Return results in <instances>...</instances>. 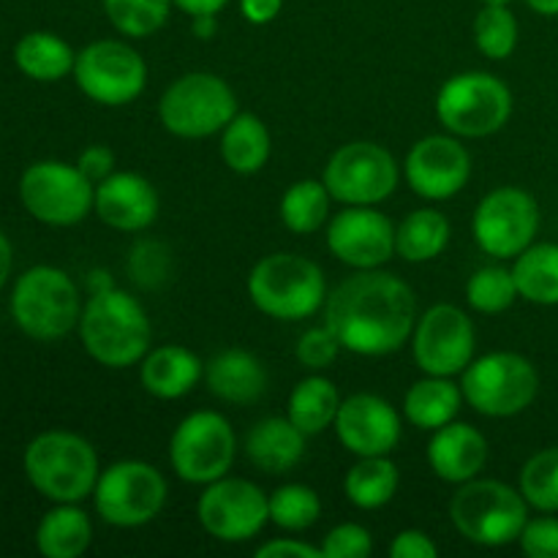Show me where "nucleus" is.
<instances>
[{"mask_svg": "<svg viewBox=\"0 0 558 558\" xmlns=\"http://www.w3.org/2000/svg\"><path fill=\"white\" fill-rule=\"evenodd\" d=\"M325 325L347 352L385 357L412 338L417 298L403 278L390 276L381 267L357 270L327 294Z\"/></svg>", "mask_w": 558, "mask_h": 558, "instance_id": "f257e3e1", "label": "nucleus"}, {"mask_svg": "<svg viewBox=\"0 0 558 558\" xmlns=\"http://www.w3.org/2000/svg\"><path fill=\"white\" fill-rule=\"evenodd\" d=\"M76 330L85 352L104 368H131L150 352V316L140 300L118 287L90 292Z\"/></svg>", "mask_w": 558, "mask_h": 558, "instance_id": "f03ea898", "label": "nucleus"}, {"mask_svg": "<svg viewBox=\"0 0 558 558\" xmlns=\"http://www.w3.org/2000/svg\"><path fill=\"white\" fill-rule=\"evenodd\" d=\"M25 477L44 499L54 505H80L98 483L96 447L71 430H44L22 456Z\"/></svg>", "mask_w": 558, "mask_h": 558, "instance_id": "7ed1b4c3", "label": "nucleus"}, {"mask_svg": "<svg viewBox=\"0 0 558 558\" xmlns=\"http://www.w3.org/2000/svg\"><path fill=\"white\" fill-rule=\"evenodd\" d=\"M248 298L256 311L278 322H300L319 314L327 281L314 259L300 254H267L248 272Z\"/></svg>", "mask_w": 558, "mask_h": 558, "instance_id": "20e7f679", "label": "nucleus"}, {"mask_svg": "<svg viewBox=\"0 0 558 558\" xmlns=\"http://www.w3.org/2000/svg\"><path fill=\"white\" fill-rule=\"evenodd\" d=\"M11 319L33 341L69 336L82 316V298L74 278L52 265H36L16 278L9 298Z\"/></svg>", "mask_w": 558, "mask_h": 558, "instance_id": "39448f33", "label": "nucleus"}, {"mask_svg": "<svg viewBox=\"0 0 558 558\" xmlns=\"http://www.w3.org/2000/svg\"><path fill=\"white\" fill-rule=\"evenodd\" d=\"M452 526L469 543L483 548H505L518 543L529 521V501L521 488L499 483V480H469L458 485L450 499Z\"/></svg>", "mask_w": 558, "mask_h": 558, "instance_id": "423d86ee", "label": "nucleus"}, {"mask_svg": "<svg viewBox=\"0 0 558 558\" xmlns=\"http://www.w3.org/2000/svg\"><path fill=\"white\" fill-rule=\"evenodd\" d=\"M238 112L232 85L210 71L178 76L158 98V120L180 140H207L221 134Z\"/></svg>", "mask_w": 558, "mask_h": 558, "instance_id": "0eeeda50", "label": "nucleus"}, {"mask_svg": "<svg viewBox=\"0 0 558 558\" xmlns=\"http://www.w3.org/2000/svg\"><path fill=\"white\" fill-rule=\"evenodd\" d=\"M436 118L447 134L483 140L505 129L512 118V90L488 71H463L439 87Z\"/></svg>", "mask_w": 558, "mask_h": 558, "instance_id": "6e6552de", "label": "nucleus"}, {"mask_svg": "<svg viewBox=\"0 0 558 558\" xmlns=\"http://www.w3.org/2000/svg\"><path fill=\"white\" fill-rule=\"evenodd\" d=\"M463 401L483 417L505 420L526 412L539 392V374L518 352H490L474 357L461 374Z\"/></svg>", "mask_w": 558, "mask_h": 558, "instance_id": "1a4fd4ad", "label": "nucleus"}, {"mask_svg": "<svg viewBox=\"0 0 558 558\" xmlns=\"http://www.w3.org/2000/svg\"><path fill=\"white\" fill-rule=\"evenodd\" d=\"M20 202L27 216L47 227H74L93 213L96 183L76 163L47 158L22 172Z\"/></svg>", "mask_w": 558, "mask_h": 558, "instance_id": "9d476101", "label": "nucleus"}, {"mask_svg": "<svg viewBox=\"0 0 558 558\" xmlns=\"http://www.w3.org/2000/svg\"><path fill=\"white\" fill-rule=\"evenodd\" d=\"M167 480L145 461H118L98 474L93 505L114 529H140L156 521L167 505Z\"/></svg>", "mask_w": 558, "mask_h": 558, "instance_id": "9b49d317", "label": "nucleus"}, {"mask_svg": "<svg viewBox=\"0 0 558 558\" xmlns=\"http://www.w3.org/2000/svg\"><path fill=\"white\" fill-rule=\"evenodd\" d=\"M238 436L218 412H194L180 420L169 439V463L183 483L210 485L232 472Z\"/></svg>", "mask_w": 558, "mask_h": 558, "instance_id": "f8f14e48", "label": "nucleus"}, {"mask_svg": "<svg viewBox=\"0 0 558 558\" xmlns=\"http://www.w3.org/2000/svg\"><path fill=\"white\" fill-rule=\"evenodd\" d=\"M322 180L341 205H381L396 194L401 167L379 142L357 140L332 153Z\"/></svg>", "mask_w": 558, "mask_h": 558, "instance_id": "ddd939ff", "label": "nucleus"}, {"mask_svg": "<svg viewBox=\"0 0 558 558\" xmlns=\"http://www.w3.org/2000/svg\"><path fill=\"white\" fill-rule=\"evenodd\" d=\"M74 82L101 107H125L145 93L147 63L129 41L101 38L76 52Z\"/></svg>", "mask_w": 558, "mask_h": 558, "instance_id": "4468645a", "label": "nucleus"}, {"mask_svg": "<svg viewBox=\"0 0 558 558\" xmlns=\"http://www.w3.org/2000/svg\"><path fill=\"white\" fill-rule=\"evenodd\" d=\"M539 205L529 191L501 185L483 196L472 218V234L494 259H515L539 232Z\"/></svg>", "mask_w": 558, "mask_h": 558, "instance_id": "2eb2a0df", "label": "nucleus"}, {"mask_svg": "<svg viewBox=\"0 0 558 558\" xmlns=\"http://www.w3.org/2000/svg\"><path fill=\"white\" fill-rule=\"evenodd\" d=\"M196 515L202 529L218 543H248L270 523V496L251 480L221 477L205 485Z\"/></svg>", "mask_w": 558, "mask_h": 558, "instance_id": "dca6fc26", "label": "nucleus"}, {"mask_svg": "<svg viewBox=\"0 0 558 558\" xmlns=\"http://www.w3.org/2000/svg\"><path fill=\"white\" fill-rule=\"evenodd\" d=\"M414 363L428 376H458L477 352V330L466 311L439 303L417 316L412 332Z\"/></svg>", "mask_w": 558, "mask_h": 558, "instance_id": "f3484780", "label": "nucleus"}, {"mask_svg": "<svg viewBox=\"0 0 558 558\" xmlns=\"http://www.w3.org/2000/svg\"><path fill=\"white\" fill-rule=\"evenodd\" d=\"M327 248L352 270H376L396 256V223L376 205H343L327 221Z\"/></svg>", "mask_w": 558, "mask_h": 558, "instance_id": "a211bd4d", "label": "nucleus"}, {"mask_svg": "<svg viewBox=\"0 0 558 558\" xmlns=\"http://www.w3.org/2000/svg\"><path fill=\"white\" fill-rule=\"evenodd\" d=\"M403 178L428 202L452 199L472 178V153L456 134H428L414 142L403 161Z\"/></svg>", "mask_w": 558, "mask_h": 558, "instance_id": "6ab92c4d", "label": "nucleus"}, {"mask_svg": "<svg viewBox=\"0 0 558 558\" xmlns=\"http://www.w3.org/2000/svg\"><path fill=\"white\" fill-rule=\"evenodd\" d=\"M338 441L352 456H390L401 441V414L390 401L374 392H354L343 398L332 423Z\"/></svg>", "mask_w": 558, "mask_h": 558, "instance_id": "aec40b11", "label": "nucleus"}, {"mask_svg": "<svg viewBox=\"0 0 558 558\" xmlns=\"http://www.w3.org/2000/svg\"><path fill=\"white\" fill-rule=\"evenodd\" d=\"M161 199L156 185L136 172H112L96 183L93 213L114 232H145L156 223Z\"/></svg>", "mask_w": 558, "mask_h": 558, "instance_id": "412c9836", "label": "nucleus"}, {"mask_svg": "<svg viewBox=\"0 0 558 558\" xmlns=\"http://www.w3.org/2000/svg\"><path fill=\"white\" fill-rule=\"evenodd\" d=\"M428 463L445 483L463 485L480 477L488 463V439L469 423H447L428 441Z\"/></svg>", "mask_w": 558, "mask_h": 558, "instance_id": "4be33fe9", "label": "nucleus"}, {"mask_svg": "<svg viewBox=\"0 0 558 558\" xmlns=\"http://www.w3.org/2000/svg\"><path fill=\"white\" fill-rule=\"evenodd\" d=\"M267 368L248 349H223L205 363L207 390L238 407L259 401L267 392Z\"/></svg>", "mask_w": 558, "mask_h": 558, "instance_id": "5701e85b", "label": "nucleus"}, {"mask_svg": "<svg viewBox=\"0 0 558 558\" xmlns=\"http://www.w3.org/2000/svg\"><path fill=\"white\" fill-rule=\"evenodd\" d=\"M205 379V363L191 349L167 343L150 349L140 363L142 390L158 401H178Z\"/></svg>", "mask_w": 558, "mask_h": 558, "instance_id": "b1692460", "label": "nucleus"}, {"mask_svg": "<svg viewBox=\"0 0 558 558\" xmlns=\"http://www.w3.org/2000/svg\"><path fill=\"white\" fill-rule=\"evenodd\" d=\"M308 436L289 417H265L245 436V456L267 474H287L303 461Z\"/></svg>", "mask_w": 558, "mask_h": 558, "instance_id": "393cba45", "label": "nucleus"}, {"mask_svg": "<svg viewBox=\"0 0 558 558\" xmlns=\"http://www.w3.org/2000/svg\"><path fill=\"white\" fill-rule=\"evenodd\" d=\"M463 407L461 385L452 376H428L414 381L403 396V417L420 430H439L458 417Z\"/></svg>", "mask_w": 558, "mask_h": 558, "instance_id": "a878e982", "label": "nucleus"}, {"mask_svg": "<svg viewBox=\"0 0 558 558\" xmlns=\"http://www.w3.org/2000/svg\"><path fill=\"white\" fill-rule=\"evenodd\" d=\"M93 543L90 515L80 505H54L36 529V548L47 558H80Z\"/></svg>", "mask_w": 558, "mask_h": 558, "instance_id": "bb28decb", "label": "nucleus"}, {"mask_svg": "<svg viewBox=\"0 0 558 558\" xmlns=\"http://www.w3.org/2000/svg\"><path fill=\"white\" fill-rule=\"evenodd\" d=\"M270 150V131L259 114L238 112L221 131V158L234 174L262 172Z\"/></svg>", "mask_w": 558, "mask_h": 558, "instance_id": "cd10ccee", "label": "nucleus"}, {"mask_svg": "<svg viewBox=\"0 0 558 558\" xmlns=\"http://www.w3.org/2000/svg\"><path fill=\"white\" fill-rule=\"evenodd\" d=\"M76 52L69 41L49 31H31L16 41L14 63L27 80L60 82L74 74Z\"/></svg>", "mask_w": 558, "mask_h": 558, "instance_id": "c85d7f7f", "label": "nucleus"}, {"mask_svg": "<svg viewBox=\"0 0 558 558\" xmlns=\"http://www.w3.org/2000/svg\"><path fill=\"white\" fill-rule=\"evenodd\" d=\"M450 232L452 229L445 213L434 210V207L414 210L396 227V254L412 265H425L445 254V248L450 245Z\"/></svg>", "mask_w": 558, "mask_h": 558, "instance_id": "c756f323", "label": "nucleus"}, {"mask_svg": "<svg viewBox=\"0 0 558 558\" xmlns=\"http://www.w3.org/2000/svg\"><path fill=\"white\" fill-rule=\"evenodd\" d=\"M341 392L325 376L314 374L308 379L298 381L289 396L287 403V417L303 430L305 436H319L322 430L332 428L341 409Z\"/></svg>", "mask_w": 558, "mask_h": 558, "instance_id": "7c9ffc66", "label": "nucleus"}, {"mask_svg": "<svg viewBox=\"0 0 558 558\" xmlns=\"http://www.w3.org/2000/svg\"><path fill=\"white\" fill-rule=\"evenodd\" d=\"M518 294L534 305H558V243H532L512 265Z\"/></svg>", "mask_w": 558, "mask_h": 558, "instance_id": "2f4dec72", "label": "nucleus"}, {"mask_svg": "<svg viewBox=\"0 0 558 558\" xmlns=\"http://www.w3.org/2000/svg\"><path fill=\"white\" fill-rule=\"evenodd\" d=\"M398 483H401V474L390 456H368L357 458V463L349 469L343 490L357 510H379V507L390 505Z\"/></svg>", "mask_w": 558, "mask_h": 558, "instance_id": "473e14b6", "label": "nucleus"}, {"mask_svg": "<svg viewBox=\"0 0 558 558\" xmlns=\"http://www.w3.org/2000/svg\"><path fill=\"white\" fill-rule=\"evenodd\" d=\"M330 191L325 180L305 178L289 185L281 196V221L294 234H314L330 221Z\"/></svg>", "mask_w": 558, "mask_h": 558, "instance_id": "72a5a7b5", "label": "nucleus"}, {"mask_svg": "<svg viewBox=\"0 0 558 558\" xmlns=\"http://www.w3.org/2000/svg\"><path fill=\"white\" fill-rule=\"evenodd\" d=\"M322 518V499L311 485L287 483L270 494V523L281 532H308Z\"/></svg>", "mask_w": 558, "mask_h": 558, "instance_id": "f704fd0d", "label": "nucleus"}, {"mask_svg": "<svg viewBox=\"0 0 558 558\" xmlns=\"http://www.w3.org/2000/svg\"><path fill=\"white\" fill-rule=\"evenodd\" d=\"M107 20L120 36L147 38L161 31L172 11V0H101Z\"/></svg>", "mask_w": 558, "mask_h": 558, "instance_id": "c9c22d12", "label": "nucleus"}, {"mask_svg": "<svg viewBox=\"0 0 558 558\" xmlns=\"http://www.w3.org/2000/svg\"><path fill=\"white\" fill-rule=\"evenodd\" d=\"M521 298L515 287V276L512 270L499 265H485L480 270L472 272V278L466 281V303L469 308L477 311V314H501V311L510 308L515 300Z\"/></svg>", "mask_w": 558, "mask_h": 558, "instance_id": "e433bc0d", "label": "nucleus"}, {"mask_svg": "<svg viewBox=\"0 0 558 558\" xmlns=\"http://www.w3.org/2000/svg\"><path fill=\"white\" fill-rule=\"evenodd\" d=\"M518 27L515 14L510 5H483L474 20V44L488 60H507L518 47Z\"/></svg>", "mask_w": 558, "mask_h": 558, "instance_id": "4c0bfd02", "label": "nucleus"}, {"mask_svg": "<svg viewBox=\"0 0 558 558\" xmlns=\"http://www.w3.org/2000/svg\"><path fill=\"white\" fill-rule=\"evenodd\" d=\"M521 494L539 512H558V447L539 450L523 463Z\"/></svg>", "mask_w": 558, "mask_h": 558, "instance_id": "58836bf2", "label": "nucleus"}, {"mask_svg": "<svg viewBox=\"0 0 558 558\" xmlns=\"http://www.w3.org/2000/svg\"><path fill=\"white\" fill-rule=\"evenodd\" d=\"M341 341H338L336 332L330 330L327 325L322 327H311L300 336L298 347H294V354H298L300 365L308 371H325L330 368L332 363L341 354Z\"/></svg>", "mask_w": 558, "mask_h": 558, "instance_id": "ea45409f", "label": "nucleus"}, {"mask_svg": "<svg viewBox=\"0 0 558 558\" xmlns=\"http://www.w3.org/2000/svg\"><path fill=\"white\" fill-rule=\"evenodd\" d=\"M374 550V537L360 523H338L322 543L325 558H365Z\"/></svg>", "mask_w": 558, "mask_h": 558, "instance_id": "a19ab883", "label": "nucleus"}, {"mask_svg": "<svg viewBox=\"0 0 558 558\" xmlns=\"http://www.w3.org/2000/svg\"><path fill=\"white\" fill-rule=\"evenodd\" d=\"M518 543L529 558H558V518L548 512V515L526 521Z\"/></svg>", "mask_w": 558, "mask_h": 558, "instance_id": "79ce46f5", "label": "nucleus"}, {"mask_svg": "<svg viewBox=\"0 0 558 558\" xmlns=\"http://www.w3.org/2000/svg\"><path fill=\"white\" fill-rule=\"evenodd\" d=\"M392 558H436L439 556V545L425 534L423 529H403L396 534L390 543Z\"/></svg>", "mask_w": 558, "mask_h": 558, "instance_id": "37998d69", "label": "nucleus"}, {"mask_svg": "<svg viewBox=\"0 0 558 558\" xmlns=\"http://www.w3.org/2000/svg\"><path fill=\"white\" fill-rule=\"evenodd\" d=\"M147 254H150L147 243L140 245V248L134 251V259H131V270H134V276L140 278L142 283L161 281L163 272H167V251L158 243H153V256Z\"/></svg>", "mask_w": 558, "mask_h": 558, "instance_id": "c03bdc74", "label": "nucleus"}, {"mask_svg": "<svg viewBox=\"0 0 558 558\" xmlns=\"http://www.w3.org/2000/svg\"><path fill=\"white\" fill-rule=\"evenodd\" d=\"M76 167L93 180V183H101L104 178L114 172V153L107 145H90L80 153L76 158Z\"/></svg>", "mask_w": 558, "mask_h": 558, "instance_id": "a18cd8bd", "label": "nucleus"}, {"mask_svg": "<svg viewBox=\"0 0 558 558\" xmlns=\"http://www.w3.org/2000/svg\"><path fill=\"white\" fill-rule=\"evenodd\" d=\"M256 558H325V554H322V545L316 548V545L303 543V539L283 537L259 545L256 548Z\"/></svg>", "mask_w": 558, "mask_h": 558, "instance_id": "49530a36", "label": "nucleus"}, {"mask_svg": "<svg viewBox=\"0 0 558 558\" xmlns=\"http://www.w3.org/2000/svg\"><path fill=\"white\" fill-rule=\"evenodd\" d=\"M283 9V0H240V14L251 25H270Z\"/></svg>", "mask_w": 558, "mask_h": 558, "instance_id": "de8ad7c7", "label": "nucleus"}, {"mask_svg": "<svg viewBox=\"0 0 558 558\" xmlns=\"http://www.w3.org/2000/svg\"><path fill=\"white\" fill-rule=\"evenodd\" d=\"M183 14L189 16H202V14H221L227 9L229 0H172Z\"/></svg>", "mask_w": 558, "mask_h": 558, "instance_id": "09e8293b", "label": "nucleus"}, {"mask_svg": "<svg viewBox=\"0 0 558 558\" xmlns=\"http://www.w3.org/2000/svg\"><path fill=\"white\" fill-rule=\"evenodd\" d=\"M11 267H14V248H11V240L5 238L3 229H0V289L9 281Z\"/></svg>", "mask_w": 558, "mask_h": 558, "instance_id": "8fccbe9b", "label": "nucleus"}, {"mask_svg": "<svg viewBox=\"0 0 558 558\" xmlns=\"http://www.w3.org/2000/svg\"><path fill=\"white\" fill-rule=\"evenodd\" d=\"M191 31H194V36H199V38H210V36H216V31H218V20H216V14L191 16Z\"/></svg>", "mask_w": 558, "mask_h": 558, "instance_id": "3c124183", "label": "nucleus"}, {"mask_svg": "<svg viewBox=\"0 0 558 558\" xmlns=\"http://www.w3.org/2000/svg\"><path fill=\"white\" fill-rule=\"evenodd\" d=\"M526 5L543 16H558V0H526Z\"/></svg>", "mask_w": 558, "mask_h": 558, "instance_id": "603ef678", "label": "nucleus"}, {"mask_svg": "<svg viewBox=\"0 0 558 558\" xmlns=\"http://www.w3.org/2000/svg\"><path fill=\"white\" fill-rule=\"evenodd\" d=\"M483 5H510L512 0H480Z\"/></svg>", "mask_w": 558, "mask_h": 558, "instance_id": "864d4df0", "label": "nucleus"}]
</instances>
